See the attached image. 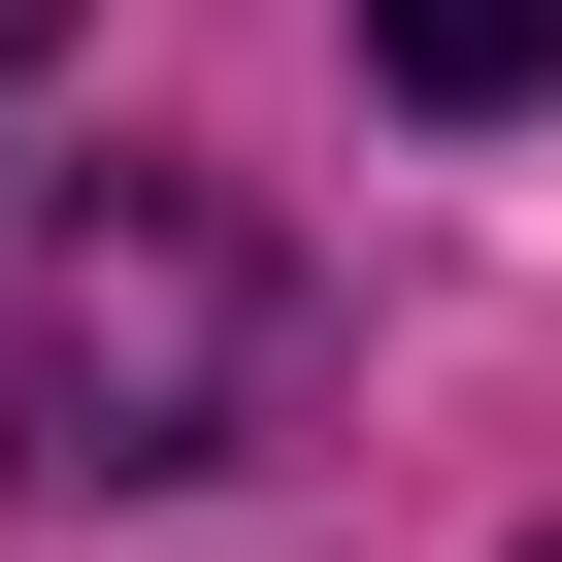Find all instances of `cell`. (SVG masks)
I'll list each match as a JSON object with an SVG mask.
<instances>
[{"label":"cell","instance_id":"6da1fadb","mask_svg":"<svg viewBox=\"0 0 562 562\" xmlns=\"http://www.w3.org/2000/svg\"><path fill=\"white\" fill-rule=\"evenodd\" d=\"M265 397H299V265H265L232 199H166V166H100L67 265H34V364H0V463L166 496V463H232Z\"/></svg>","mask_w":562,"mask_h":562},{"label":"cell","instance_id":"7a4b0ae2","mask_svg":"<svg viewBox=\"0 0 562 562\" xmlns=\"http://www.w3.org/2000/svg\"><path fill=\"white\" fill-rule=\"evenodd\" d=\"M364 100H430V133H529V100H562V0H364Z\"/></svg>","mask_w":562,"mask_h":562},{"label":"cell","instance_id":"3957f363","mask_svg":"<svg viewBox=\"0 0 562 562\" xmlns=\"http://www.w3.org/2000/svg\"><path fill=\"white\" fill-rule=\"evenodd\" d=\"M0 34H34V0H0Z\"/></svg>","mask_w":562,"mask_h":562},{"label":"cell","instance_id":"277c9868","mask_svg":"<svg viewBox=\"0 0 562 562\" xmlns=\"http://www.w3.org/2000/svg\"><path fill=\"white\" fill-rule=\"evenodd\" d=\"M529 562H562V529H529Z\"/></svg>","mask_w":562,"mask_h":562}]
</instances>
